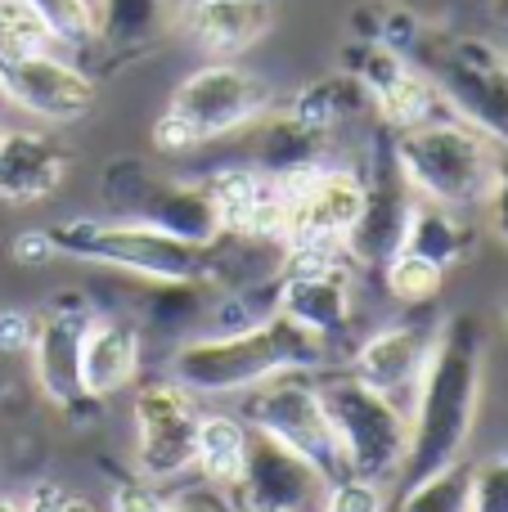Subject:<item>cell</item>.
I'll list each match as a JSON object with an SVG mask.
<instances>
[{
  "mask_svg": "<svg viewBox=\"0 0 508 512\" xmlns=\"http://www.w3.org/2000/svg\"><path fill=\"white\" fill-rule=\"evenodd\" d=\"M482 364H486V328L477 315L459 310L432 337L428 369L419 378L410 405V450H405L396 486L410 490L414 481L450 468L464 459L473 441L477 405H482Z\"/></svg>",
  "mask_w": 508,
  "mask_h": 512,
  "instance_id": "obj_1",
  "label": "cell"
},
{
  "mask_svg": "<svg viewBox=\"0 0 508 512\" xmlns=\"http://www.w3.org/2000/svg\"><path fill=\"white\" fill-rule=\"evenodd\" d=\"M333 360V342L297 319L270 315L252 319L230 333L194 337V342L176 346L171 355V378L189 391V396H239V391L257 387V382L275 378L288 369H311L320 373Z\"/></svg>",
  "mask_w": 508,
  "mask_h": 512,
  "instance_id": "obj_2",
  "label": "cell"
},
{
  "mask_svg": "<svg viewBox=\"0 0 508 512\" xmlns=\"http://www.w3.org/2000/svg\"><path fill=\"white\" fill-rule=\"evenodd\" d=\"M50 243L59 256L90 265H108L140 283H212L216 288V243H185L176 234L144 221H59L50 225Z\"/></svg>",
  "mask_w": 508,
  "mask_h": 512,
  "instance_id": "obj_3",
  "label": "cell"
},
{
  "mask_svg": "<svg viewBox=\"0 0 508 512\" xmlns=\"http://www.w3.org/2000/svg\"><path fill=\"white\" fill-rule=\"evenodd\" d=\"M396 162H401L405 180L414 185V194L441 207H486L495 180H500L504 149L491 144L477 126L450 117H428L419 126L392 131Z\"/></svg>",
  "mask_w": 508,
  "mask_h": 512,
  "instance_id": "obj_4",
  "label": "cell"
},
{
  "mask_svg": "<svg viewBox=\"0 0 508 512\" xmlns=\"http://www.w3.org/2000/svg\"><path fill=\"white\" fill-rule=\"evenodd\" d=\"M275 108V86L234 59H207L171 90L167 113L153 122V149L189 153L212 140L248 131Z\"/></svg>",
  "mask_w": 508,
  "mask_h": 512,
  "instance_id": "obj_5",
  "label": "cell"
},
{
  "mask_svg": "<svg viewBox=\"0 0 508 512\" xmlns=\"http://www.w3.org/2000/svg\"><path fill=\"white\" fill-rule=\"evenodd\" d=\"M405 59L437 86L441 104L459 122L477 126L508 153V54L482 36L419 27Z\"/></svg>",
  "mask_w": 508,
  "mask_h": 512,
  "instance_id": "obj_6",
  "label": "cell"
},
{
  "mask_svg": "<svg viewBox=\"0 0 508 512\" xmlns=\"http://www.w3.org/2000/svg\"><path fill=\"white\" fill-rule=\"evenodd\" d=\"M320 400L333 436H338L347 477L396 486L405 450H410V409H401L383 391L365 387L351 369L320 378Z\"/></svg>",
  "mask_w": 508,
  "mask_h": 512,
  "instance_id": "obj_7",
  "label": "cell"
},
{
  "mask_svg": "<svg viewBox=\"0 0 508 512\" xmlns=\"http://www.w3.org/2000/svg\"><path fill=\"white\" fill-rule=\"evenodd\" d=\"M239 418L252 432L275 436L279 445L297 450L302 459H311L320 472H329L333 481L347 477V463H342L338 436L329 427L320 400V378L311 369H288L275 378L257 382V387L239 391Z\"/></svg>",
  "mask_w": 508,
  "mask_h": 512,
  "instance_id": "obj_8",
  "label": "cell"
},
{
  "mask_svg": "<svg viewBox=\"0 0 508 512\" xmlns=\"http://www.w3.org/2000/svg\"><path fill=\"white\" fill-rule=\"evenodd\" d=\"M104 203L126 221H144L176 234L185 243H216L221 239V212L203 180H171L140 158H122L104 167Z\"/></svg>",
  "mask_w": 508,
  "mask_h": 512,
  "instance_id": "obj_9",
  "label": "cell"
},
{
  "mask_svg": "<svg viewBox=\"0 0 508 512\" xmlns=\"http://www.w3.org/2000/svg\"><path fill=\"white\" fill-rule=\"evenodd\" d=\"M288 198V248H333L347 252V239L360 221L365 207V180L351 167H329V162H311V167L293 171H270Z\"/></svg>",
  "mask_w": 508,
  "mask_h": 512,
  "instance_id": "obj_10",
  "label": "cell"
},
{
  "mask_svg": "<svg viewBox=\"0 0 508 512\" xmlns=\"http://www.w3.org/2000/svg\"><path fill=\"white\" fill-rule=\"evenodd\" d=\"M333 477L320 472L311 459L279 445L275 436L252 432L248 459L239 477L225 486L230 512H324Z\"/></svg>",
  "mask_w": 508,
  "mask_h": 512,
  "instance_id": "obj_11",
  "label": "cell"
},
{
  "mask_svg": "<svg viewBox=\"0 0 508 512\" xmlns=\"http://www.w3.org/2000/svg\"><path fill=\"white\" fill-rule=\"evenodd\" d=\"M135 472L144 481H176L194 468L198 409L176 378H153L135 391Z\"/></svg>",
  "mask_w": 508,
  "mask_h": 512,
  "instance_id": "obj_12",
  "label": "cell"
},
{
  "mask_svg": "<svg viewBox=\"0 0 508 512\" xmlns=\"http://www.w3.org/2000/svg\"><path fill=\"white\" fill-rule=\"evenodd\" d=\"M360 180H365V207H360V221L347 239V256L356 265H383L405 248V230H410L414 203H419L414 185L396 162L392 126H378L369 171Z\"/></svg>",
  "mask_w": 508,
  "mask_h": 512,
  "instance_id": "obj_13",
  "label": "cell"
},
{
  "mask_svg": "<svg viewBox=\"0 0 508 512\" xmlns=\"http://www.w3.org/2000/svg\"><path fill=\"white\" fill-rule=\"evenodd\" d=\"M95 310L77 297V292H63L50 306L36 315V333H32V373L41 396L54 409H63L68 418H81L86 409H99L104 400H90L81 391V337Z\"/></svg>",
  "mask_w": 508,
  "mask_h": 512,
  "instance_id": "obj_14",
  "label": "cell"
},
{
  "mask_svg": "<svg viewBox=\"0 0 508 512\" xmlns=\"http://www.w3.org/2000/svg\"><path fill=\"white\" fill-rule=\"evenodd\" d=\"M342 72L365 86L369 95V108L378 113V122L392 126V131H405V126H419L428 117H437L441 108V95L401 50L383 41H351L342 50Z\"/></svg>",
  "mask_w": 508,
  "mask_h": 512,
  "instance_id": "obj_15",
  "label": "cell"
},
{
  "mask_svg": "<svg viewBox=\"0 0 508 512\" xmlns=\"http://www.w3.org/2000/svg\"><path fill=\"white\" fill-rule=\"evenodd\" d=\"M0 86H5L14 108H23V113L41 117V122H54V126L90 117L95 113V99H99L95 77L50 50L27 54V59H14V63H0Z\"/></svg>",
  "mask_w": 508,
  "mask_h": 512,
  "instance_id": "obj_16",
  "label": "cell"
},
{
  "mask_svg": "<svg viewBox=\"0 0 508 512\" xmlns=\"http://www.w3.org/2000/svg\"><path fill=\"white\" fill-rule=\"evenodd\" d=\"M432 337H437V328H423V324L378 328L374 337H365V342L356 346V355H351V373H356L365 387L392 396L401 409H410L423 369H428Z\"/></svg>",
  "mask_w": 508,
  "mask_h": 512,
  "instance_id": "obj_17",
  "label": "cell"
},
{
  "mask_svg": "<svg viewBox=\"0 0 508 512\" xmlns=\"http://www.w3.org/2000/svg\"><path fill=\"white\" fill-rule=\"evenodd\" d=\"M176 23L207 59H234L270 36L275 0H180Z\"/></svg>",
  "mask_w": 508,
  "mask_h": 512,
  "instance_id": "obj_18",
  "label": "cell"
},
{
  "mask_svg": "<svg viewBox=\"0 0 508 512\" xmlns=\"http://www.w3.org/2000/svg\"><path fill=\"white\" fill-rule=\"evenodd\" d=\"M68 167L72 158L54 135L5 126V135H0V203H41L63 185Z\"/></svg>",
  "mask_w": 508,
  "mask_h": 512,
  "instance_id": "obj_19",
  "label": "cell"
},
{
  "mask_svg": "<svg viewBox=\"0 0 508 512\" xmlns=\"http://www.w3.org/2000/svg\"><path fill=\"white\" fill-rule=\"evenodd\" d=\"M140 369V324L126 315H90L81 337V391L108 400L135 382Z\"/></svg>",
  "mask_w": 508,
  "mask_h": 512,
  "instance_id": "obj_20",
  "label": "cell"
},
{
  "mask_svg": "<svg viewBox=\"0 0 508 512\" xmlns=\"http://www.w3.org/2000/svg\"><path fill=\"white\" fill-rule=\"evenodd\" d=\"M252 131V167L257 171H293V167H311L324 162V135H315L311 126H302L288 108H270L266 117L248 126Z\"/></svg>",
  "mask_w": 508,
  "mask_h": 512,
  "instance_id": "obj_21",
  "label": "cell"
},
{
  "mask_svg": "<svg viewBox=\"0 0 508 512\" xmlns=\"http://www.w3.org/2000/svg\"><path fill=\"white\" fill-rule=\"evenodd\" d=\"M365 108H369L365 86H360L351 72H329V77L306 81V86L293 95L288 113H293L302 126H311L315 135L329 140L333 131H342V126H347L351 117H360Z\"/></svg>",
  "mask_w": 508,
  "mask_h": 512,
  "instance_id": "obj_22",
  "label": "cell"
},
{
  "mask_svg": "<svg viewBox=\"0 0 508 512\" xmlns=\"http://www.w3.org/2000/svg\"><path fill=\"white\" fill-rule=\"evenodd\" d=\"M167 23V0H99L95 41L113 54H144Z\"/></svg>",
  "mask_w": 508,
  "mask_h": 512,
  "instance_id": "obj_23",
  "label": "cell"
},
{
  "mask_svg": "<svg viewBox=\"0 0 508 512\" xmlns=\"http://www.w3.org/2000/svg\"><path fill=\"white\" fill-rule=\"evenodd\" d=\"M473 225L459 216V207H441L419 198L410 216V230H405V252H419L428 261H437L441 270H450L455 261H464L473 248Z\"/></svg>",
  "mask_w": 508,
  "mask_h": 512,
  "instance_id": "obj_24",
  "label": "cell"
},
{
  "mask_svg": "<svg viewBox=\"0 0 508 512\" xmlns=\"http://www.w3.org/2000/svg\"><path fill=\"white\" fill-rule=\"evenodd\" d=\"M252 427L239 414H198V450L194 468L203 472L207 486H230L239 477L243 459H248Z\"/></svg>",
  "mask_w": 508,
  "mask_h": 512,
  "instance_id": "obj_25",
  "label": "cell"
},
{
  "mask_svg": "<svg viewBox=\"0 0 508 512\" xmlns=\"http://www.w3.org/2000/svg\"><path fill=\"white\" fill-rule=\"evenodd\" d=\"M401 508L396 512H468V495H473V463H450V468L432 472V477L414 481L401 490Z\"/></svg>",
  "mask_w": 508,
  "mask_h": 512,
  "instance_id": "obj_26",
  "label": "cell"
},
{
  "mask_svg": "<svg viewBox=\"0 0 508 512\" xmlns=\"http://www.w3.org/2000/svg\"><path fill=\"white\" fill-rule=\"evenodd\" d=\"M383 283L401 306H428V301L441 297V283H446V270L437 261L419 252H396L392 261H383Z\"/></svg>",
  "mask_w": 508,
  "mask_h": 512,
  "instance_id": "obj_27",
  "label": "cell"
},
{
  "mask_svg": "<svg viewBox=\"0 0 508 512\" xmlns=\"http://www.w3.org/2000/svg\"><path fill=\"white\" fill-rule=\"evenodd\" d=\"M50 45H54L50 27H45V18L27 0H0V63L41 54Z\"/></svg>",
  "mask_w": 508,
  "mask_h": 512,
  "instance_id": "obj_28",
  "label": "cell"
},
{
  "mask_svg": "<svg viewBox=\"0 0 508 512\" xmlns=\"http://www.w3.org/2000/svg\"><path fill=\"white\" fill-rule=\"evenodd\" d=\"M45 18L50 36L59 45H95V5L90 0H27Z\"/></svg>",
  "mask_w": 508,
  "mask_h": 512,
  "instance_id": "obj_29",
  "label": "cell"
},
{
  "mask_svg": "<svg viewBox=\"0 0 508 512\" xmlns=\"http://www.w3.org/2000/svg\"><path fill=\"white\" fill-rule=\"evenodd\" d=\"M387 508V486L365 477H338L329 486L324 512H383Z\"/></svg>",
  "mask_w": 508,
  "mask_h": 512,
  "instance_id": "obj_30",
  "label": "cell"
},
{
  "mask_svg": "<svg viewBox=\"0 0 508 512\" xmlns=\"http://www.w3.org/2000/svg\"><path fill=\"white\" fill-rule=\"evenodd\" d=\"M468 512H508V459H486L473 468V495Z\"/></svg>",
  "mask_w": 508,
  "mask_h": 512,
  "instance_id": "obj_31",
  "label": "cell"
},
{
  "mask_svg": "<svg viewBox=\"0 0 508 512\" xmlns=\"http://www.w3.org/2000/svg\"><path fill=\"white\" fill-rule=\"evenodd\" d=\"M113 512H167V495L158 490V481H122L113 486Z\"/></svg>",
  "mask_w": 508,
  "mask_h": 512,
  "instance_id": "obj_32",
  "label": "cell"
},
{
  "mask_svg": "<svg viewBox=\"0 0 508 512\" xmlns=\"http://www.w3.org/2000/svg\"><path fill=\"white\" fill-rule=\"evenodd\" d=\"M32 333H36V315L18 306H0V355H18L32 346Z\"/></svg>",
  "mask_w": 508,
  "mask_h": 512,
  "instance_id": "obj_33",
  "label": "cell"
},
{
  "mask_svg": "<svg viewBox=\"0 0 508 512\" xmlns=\"http://www.w3.org/2000/svg\"><path fill=\"white\" fill-rule=\"evenodd\" d=\"M167 512H230V504H225L221 486H198V490H185V495L167 499Z\"/></svg>",
  "mask_w": 508,
  "mask_h": 512,
  "instance_id": "obj_34",
  "label": "cell"
},
{
  "mask_svg": "<svg viewBox=\"0 0 508 512\" xmlns=\"http://www.w3.org/2000/svg\"><path fill=\"white\" fill-rule=\"evenodd\" d=\"M54 243H50V230H23L14 239V261L18 265H45V261H54Z\"/></svg>",
  "mask_w": 508,
  "mask_h": 512,
  "instance_id": "obj_35",
  "label": "cell"
},
{
  "mask_svg": "<svg viewBox=\"0 0 508 512\" xmlns=\"http://www.w3.org/2000/svg\"><path fill=\"white\" fill-rule=\"evenodd\" d=\"M486 212H491L495 234L508 243V153H504V162H500V180H495L491 198H486Z\"/></svg>",
  "mask_w": 508,
  "mask_h": 512,
  "instance_id": "obj_36",
  "label": "cell"
},
{
  "mask_svg": "<svg viewBox=\"0 0 508 512\" xmlns=\"http://www.w3.org/2000/svg\"><path fill=\"white\" fill-rule=\"evenodd\" d=\"M63 495H68V490H63L59 481H36V486L27 490L23 512H59L63 508Z\"/></svg>",
  "mask_w": 508,
  "mask_h": 512,
  "instance_id": "obj_37",
  "label": "cell"
},
{
  "mask_svg": "<svg viewBox=\"0 0 508 512\" xmlns=\"http://www.w3.org/2000/svg\"><path fill=\"white\" fill-rule=\"evenodd\" d=\"M59 512H99V508L90 504L86 495H63V508Z\"/></svg>",
  "mask_w": 508,
  "mask_h": 512,
  "instance_id": "obj_38",
  "label": "cell"
},
{
  "mask_svg": "<svg viewBox=\"0 0 508 512\" xmlns=\"http://www.w3.org/2000/svg\"><path fill=\"white\" fill-rule=\"evenodd\" d=\"M495 18H500V27L508 32V0H495Z\"/></svg>",
  "mask_w": 508,
  "mask_h": 512,
  "instance_id": "obj_39",
  "label": "cell"
},
{
  "mask_svg": "<svg viewBox=\"0 0 508 512\" xmlns=\"http://www.w3.org/2000/svg\"><path fill=\"white\" fill-rule=\"evenodd\" d=\"M0 512H23V504H18V499H9V495H0Z\"/></svg>",
  "mask_w": 508,
  "mask_h": 512,
  "instance_id": "obj_40",
  "label": "cell"
},
{
  "mask_svg": "<svg viewBox=\"0 0 508 512\" xmlns=\"http://www.w3.org/2000/svg\"><path fill=\"white\" fill-rule=\"evenodd\" d=\"M0 135H5V117H0Z\"/></svg>",
  "mask_w": 508,
  "mask_h": 512,
  "instance_id": "obj_41",
  "label": "cell"
},
{
  "mask_svg": "<svg viewBox=\"0 0 508 512\" xmlns=\"http://www.w3.org/2000/svg\"><path fill=\"white\" fill-rule=\"evenodd\" d=\"M504 319H508V297H504Z\"/></svg>",
  "mask_w": 508,
  "mask_h": 512,
  "instance_id": "obj_42",
  "label": "cell"
}]
</instances>
